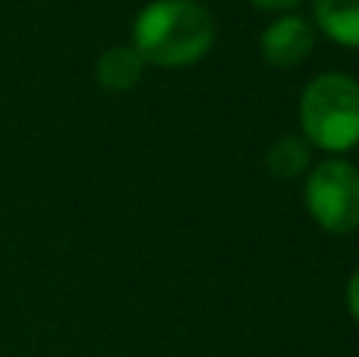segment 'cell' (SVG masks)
<instances>
[{"label":"cell","mask_w":359,"mask_h":357,"mask_svg":"<svg viewBox=\"0 0 359 357\" xmlns=\"http://www.w3.org/2000/svg\"><path fill=\"white\" fill-rule=\"evenodd\" d=\"M215 44V19L198 0H155L136 16L133 48L155 67H189Z\"/></svg>","instance_id":"1"},{"label":"cell","mask_w":359,"mask_h":357,"mask_svg":"<svg viewBox=\"0 0 359 357\" xmlns=\"http://www.w3.org/2000/svg\"><path fill=\"white\" fill-rule=\"evenodd\" d=\"M299 124L309 143L344 152L359 143V82L344 73H322L299 98Z\"/></svg>","instance_id":"2"},{"label":"cell","mask_w":359,"mask_h":357,"mask_svg":"<svg viewBox=\"0 0 359 357\" xmlns=\"http://www.w3.org/2000/svg\"><path fill=\"white\" fill-rule=\"evenodd\" d=\"M306 209L328 234L359 228V171L350 162L328 158L306 181Z\"/></svg>","instance_id":"3"},{"label":"cell","mask_w":359,"mask_h":357,"mask_svg":"<svg viewBox=\"0 0 359 357\" xmlns=\"http://www.w3.org/2000/svg\"><path fill=\"white\" fill-rule=\"evenodd\" d=\"M262 57L271 67H297L309 57L312 44H316V32L303 16H280L262 32Z\"/></svg>","instance_id":"4"},{"label":"cell","mask_w":359,"mask_h":357,"mask_svg":"<svg viewBox=\"0 0 359 357\" xmlns=\"http://www.w3.org/2000/svg\"><path fill=\"white\" fill-rule=\"evenodd\" d=\"M142 73H145V60L136 54L133 44L104 51L101 60H98V67H95L98 86L107 89V92H130L133 86H139Z\"/></svg>","instance_id":"5"},{"label":"cell","mask_w":359,"mask_h":357,"mask_svg":"<svg viewBox=\"0 0 359 357\" xmlns=\"http://www.w3.org/2000/svg\"><path fill=\"white\" fill-rule=\"evenodd\" d=\"M316 22L331 41L359 48V0H312Z\"/></svg>","instance_id":"6"},{"label":"cell","mask_w":359,"mask_h":357,"mask_svg":"<svg viewBox=\"0 0 359 357\" xmlns=\"http://www.w3.org/2000/svg\"><path fill=\"white\" fill-rule=\"evenodd\" d=\"M265 164L271 171V177L278 181H293L309 168V143L299 136H280L278 143L268 149Z\"/></svg>","instance_id":"7"},{"label":"cell","mask_w":359,"mask_h":357,"mask_svg":"<svg viewBox=\"0 0 359 357\" xmlns=\"http://www.w3.org/2000/svg\"><path fill=\"white\" fill-rule=\"evenodd\" d=\"M347 307L353 313V320L359 323V269L350 275V285H347Z\"/></svg>","instance_id":"8"},{"label":"cell","mask_w":359,"mask_h":357,"mask_svg":"<svg viewBox=\"0 0 359 357\" xmlns=\"http://www.w3.org/2000/svg\"><path fill=\"white\" fill-rule=\"evenodd\" d=\"M297 4H303V0H252V6H259V10H293Z\"/></svg>","instance_id":"9"}]
</instances>
